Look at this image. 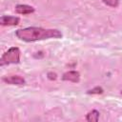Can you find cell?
<instances>
[{"instance_id": "cell-1", "label": "cell", "mask_w": 122, "mask_h": 122, "mask_svg": "<svg viewBox=\"0 0 122 122\" xmlns=\"http://www.w3.org/2000/svg\"><path fill=\"white\" fill-rule=\"evenodd\" d=\"M18 39L24 42H35L51 38L59 39L63 36L62 32L56 29H43L40 27H28L19 29L15 31Z\"/></svg>"}, {"instance_id": "cell-8", "label": "cell", "mask_w": 122, "mask_h": 122, "mask_svg": "<svg viewBox=\"0 0 122 122\" xmlns=\"http://www.w3.org/2000/svg\"><path fill=\"white\" fill-rule=\"evenodd\" d=\"M103 92H104V90L101 87H98V86L87 91L88 94H102Z\"/></svg>"}, {"instance_id": "cell-4", "label": "cell", "mask_w": 122, "mask_h": 122, "mask_svg": "<svg viewBox=\"0 0 122 122\" xmlns=\"http://www.w3.org/2000/svg\"><path fill=\"white\" fill-rule=\"evenodd\" d=\"M2 80L10 85H18V86H22L25 85L26 81L23 77H21L20 75H10V76H5L2 78Z\"/></svg>"}, {"instance_id": "cell-5", "label": "cell", "mask_w": 122, "mask_h": 122, "mask_svg": "<svg viewBox=\"0 0 122 122\" xmlns=\"http://www.w3.org/2000/svg\"><path fill=\"white\" fill-rule=\"evenodd\" d=\"M20 22V18L17 16L2 15L0 18V24L2 26H16Z\"/></svg>"}, {"instance_id": "cell-6", "label": "cell", "mask_w": 122, "mask_h": 122, "mask_svg": "<svg viewBox=\"0 0 122 122\" xmlns=\"http://www.w3.org/2000/svg\"><path fill=\"white\" fill-rule=\"evenodd\" d=\"M35 11L34 8L30 6V5H26V4H20V5H17L15 7V12L18 13V14H23V15H26V14H30V13H33Z\"/></svg>"}, {"instance_id": "cell-7", "label": "cell", "mask_w": 122, "mask_h": 122, "mask_svg": "<svg viewBox=\"0 0 122 122\" xmlns=\"http://www.w3.org/2000/svg\"><path fill=\"white\" fill-rule=\"evenodd\" d=\"M99 112L96 110H92L90 111L87 115H86V120L88 122H97L98 118H99Z\"/></svg>"}, {"instance_id": "cell-10", "label": "cell", "mask_w": 122, "mask_h": 122, "mask_svg": "<svg viewBox=\"0 0 122 122\" xmlns=\"http://www.w3.org/2000/svg\"><path fill=\"white\" fill-rule=\"evenodd\" d=\"M48 77H49V79H51V80H55V79L57 78V75H56L55 72H49V73H48Z\"/></svg>"}, {"instance_id": "cell-3", "label": "cell", "mask_w": 122, "mask_h": 122, "mask_svg": "<svg viewBox=\"0 0 122 122\" xmlns=\"http://www.w3.org/2000/svg\"><path fill=\"white\" fill-rule=\"evenodd\" d=\"M62 80L69 81L72 83H78L80 81V73L77 71H69L63 73Z\"/></svg>"}, {"instance_id": "cell-9", "label": "cell", "mask_w": 122, "mask_h": 122, "mask_svg": "<svg viewBox=\"0 0 122 122\" xmlns=\"http://www.w3.org/2000/svg\"><path fill=\"white\" fill-rule=\"evenodd\" d=\"M102 1L105 5L112 8H116L119 5V0H102Z\"/></svg>"}, {"instance_id": "cell-2", "label": "cell", "mask_w": 122, "mask_h": 122, "mask_svg": "<svg viewBox=\"0 0 122 122\" xmlns=\"http://www.w3.org/2000/svg\"><path fill=\"white\" fill-rule=\"evenodd\" d=\"M20 50L17 47L10 48L6 52L3 53L0 59V65L6 66L10 64H19L20 63Z\"/></svg>"}, {"instance_id": "cell-11", "label": "cell", "mask_w": 122, "mask_h": 122, "mask_svg": "<svg viewBox=\"0 0 122 122\" xmlns=\"http://www.w3.org/2000/svg\"><path fill=\"white\" fill-rule=\"evenodd\" d=\"M121 94H122V91H121Z\"/></svg>"}]
</instances>
